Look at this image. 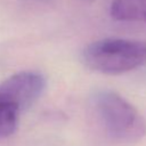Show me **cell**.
<instances>
[{"label":"cell","instance_id":"cell-2","mask_svg":"<svg viewBox=\"0 0 146 146\" xmlns=\"http://www.w3.org/2000/svg\"><path fill=\"white\" fill-rule=\"evenodd\" d=\"M84 64L104 74H121L146 64V41L105 38L89 43L82 52Z\"/></svg>","mask_w":146,"mask_h":146},{"label":"cell","instance_id":"cell-4","mask_svg":"<svg viewBox=\"0 0 146 146\" xmlns=\"http://www.w3.org/2000/svg\"><path fill=\"white\" fill-rule=\"evenodd\" d=\"M110 13L119 22L146 23V0H113Z\"/></svg>","mask_w":146,"mask_h":146},{"label":"cell","instance_id":"cell-1","mask_svg":"<svg viewBox=\"0 0 146 146\" xmlns=\"http://www.w3.org/2000/svg\"><path fill=\"white\" fill-rule=\"evenodd\" d=\"M91 106L106 132L119 143H136L146 135V120L140 112L120 94L100 89L92 94Z\"/></svg>","mask_w":146,"mask_h":146},{"label":"cell","instance_id":"cell-5","mask_svg":"<svg viewBox=\"0 0 146 146\" xmlns=\"http://www.w3.org/2000/svg\"><path fill=\"white\" fill-rule=\"evenodd\" d=\"M19 113L15 106L0 99V138L11 136L16 131Z\"/></svg>","mask_w":146,"mask_h":146},{"label":"cell","instance_id":"cell-3","mask_svg":"<svg viewBox=\"0 0 146 146\" xmlns=\"http://www.w3.org/2000/svg\"><path fill=\"white\" fill-rule=\"evenodd\" d=\"M46 78L39 72H18L0 83V99L22 112L40 98L46 89Z\"/></svg>","mask_w":146,"mask_h":146}]
</instances>
